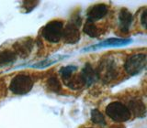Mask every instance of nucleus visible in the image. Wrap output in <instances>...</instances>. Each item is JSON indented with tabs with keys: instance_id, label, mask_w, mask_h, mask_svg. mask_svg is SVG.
Here are the masks:
<instances>
[{
	"instance_id": "nucleus-1",
	"label": "nucleus",
	"mask_w": 147,
	"mask_h": 128,
	"mask_svg": "<svg viewBox=\"0 0 147 128\" xmlns=\"http://www.w3.org/2000/svg\"><path fill=\"white\" fill-rule=\"evenodd\" d=\"M98 79L105 82H110L115 80L119 74V67L116 61L112 58H105L101 59L96 69Z\"/></svg>"
},
{
	"instance_id": "nucleus-2",
	"label": "nucleus",
	"mask_w": 147,
	"mask_h": 128,
	"mask_svg": "<svg viewBox=\"0 0 147 128\" xmlns=\"http://www.w3.org/2000/svg\"><path fill=\"white\" fill-rule=\"evenodd\" d=\"M106 113L111 120L123 123L130 120L131 117V113L125 104L119 102H113L108 104L106 107Z\"/></svg>"
},
{
	"instance_id": "nucleus-3",
	"label": "nucleus",
	"mask_w": 147,
	"mask_h": 128,
	"mask_svg": "<svg viewBox=\"0 0 147 128\" xmlns=\"http://www.w3.org/2000/svg\"><path fill=\"white\" fill-rule=\"evenodd\" d=\"M33 80L26 74H18L10 81L9 90L15 94H26L33 87Z\"/></svg>"
},
{
	"instance_id": "nucleus-4",
	"label": "nucleus",
	"mask_w": 147,
	"mask_h": 128,
	"mask_svg": "<svg viewBox=\"0 0 147 128\" xmlns=\"http://www.w3.org/2000/svg\"><path fill=\"white\" fill-rule=\"evenodd\" d=\"M63 24L60 20L49 22L42 29V37L50 43H57L63 37Z\"/></svg>"
},
{
	"instance_id": "nucleus-5",
	"label": "nucleus",
	"mask_w": 147,
	"mask_h": 128,
	"mask_svg": "<svg viewBox=\"0 0 147 128\" xmlns=\"http://www.w3.org/2000/svg\"><path fill=\"white\" fill-rule=\"evenodd\" d=\"M146 67V55L144 53L133 54L128 57L124 69L130 75H137Z\"/></svg>"
},
{
	"instance_id": "nucleus-6",
	"label": "nucleus",
	"mask_w": 147,
	"mask_h": 128,
	"mask_svg": "<svg viewBox=\"0 0 147 128\" xmlns=\"http://www.w3.org/2000/svg\"><path fill=\"white\" fill-rule=\"evenodd\" d=\"M131 42H132V39H118V38L108 39H105L94 46H91L89 48H86V49H84V50L86 51V50H95V49H98L101 48L121 47V46H126Z\"/></svg>"
},
{
	"instance_id": "nucleus-7",
	"label": "nucleus",
	"mask_w": 147,
	"mask_h": 128,
	"mask_svg": "<svg viewBox=\"0 0 147 128\" xmlns=\"http://www.w3.org/2000/svg\"><path fill=\"white\" fill-rule=\"evenodd\" d=\"M64 42L67 44H75L80 39V32L78 27L73 23H68L66 27L63 29V37Z\"/></svg>"
},
{
	"instance_id": "nucleus-8",
	"label": "nucleus",
	"mask_w": 147,
	"mask_h": 128,
	"mask_svg": "<svg viewBox=\"0 0 147 128\" xmlns=\"http://www.w3.org/2000/svg\"><path fill=\"white\" fill-rule=\"evenodd\" d=\"M109 7L105 4H96L91 7L87 12V19L95 22L96 20L101 19L108 14Z\"/></svg>"
},
{
	"instance_id": "nucleus-9",
	"label": "nucleus",
	"mask_w": 147,
	"mask_h": 128,
	"mask_svg": "<svg viewBox=\"0 0 147 128\" xmlns=\"http://www.w3.org/2000/svg\"><path fill=\"white\" fill-rule=\"evenodd\" d=\"M133 21V15L126 8H122L119 14V30L122 33H128Z\"/></svg>"
},
{
	"instance_id": "nucleus-10",
	"label": "nucleus",
	"mask_w": 147,
	"mask_h": 128,
	"mask_svg": "<svg viewBox=\"0 0 147 128\" xmlns=\"http://www.w3.org/2000/svg\"><path fill=\"white\" fill-rule=\"evenodd\" d=\"M80 74L83 78V80L85 81V85H86V86H90L91 84H93L94 82H96L98 80L96 70H94V68L92 67L91 64H89V63L86 64L85 67L83 68Z\"/></svg>"
},
{
	"instance_id": "nucleus-11",
	"label": "nucleus",
	"mask_w": 147,
	"mask_h": 128,
	"mask_svg": "<svg viewBox=\"0 0 147 128\" xmlns=\"http://www.w3.org/2000/svg\"><path fill=\"white\" fill-rule=\"evenodd\" d=\"M32 49V40L31 39H25L21 40L20 42H18L16 45H14V49H15L16 55H20L21 57L28 56Z\"/></svg>"
},
{
	"instance_id": "nucleus-12",
	"label": "nucleus",
	"mask_w": 147,
	"mask_h": 128,
	"mask_svg": "<svg viewBox=\"0 0 147 128\" xmlns=\"http://www.w3.org/2000/svg\"><path fill=\"white\" fill-rule=\"evenodd\" d=\"M129 110L130 112H132L133 114L137 117H144L145 115L146 108L144 103L140 100H131L129 103Z\"/></svg>"
},
{
	"instance_id": "nucleus-13",
	"label": "nucleus",
	"mask_w": 147,
	"mask_h": 128,
	"mask_svg": "<svg viewBox=\"0 0 147 128\" xmlns=\"http://www.w3.org/2000/svg\"><path fill=\"white\" fill-rule=\"evenodd\" d=\"M66 86H68L69 88H71L73 90H79L82 87H84L85 85V81L83 80V78L81 74H76V75H73L70 79H69L66 82H64Z\"/></svg>"
},
{
	"instance_id": "nucleus-14",
	"label": "nucleus",
	"mask_w": 147,
	"mask_h": 128,
	"mask_svg": "<svg viewBox=\"0 0 147 128\" xmlns=\"http://www.w3.org/2000/svg\"><path fill=\"white\" fill-rule=\"evenodd\" d=\"M83 30H84L85 33L87 36H89L90 38H96V37H98L100 35V30L98 27L96 26L95 22L88 20V19L86 20Z\"/></svg>"
},
{
	"instance_id": "nucleus-15",
	"label": "nucleus",
	"mask_w": 147,
	"mask_h": 128,
	"mask_svg": "<svg viewBox=\"0 0 147 128\" xmlns=\"http://www.w3.org/2000/svg\"><path fill=\"white\" fill-rule=\"evenodd\" d=\"M17 59V55L14 51L8 49H5L0 51V65H7L13 61H15Z\"/></svg>"
},
{
	"instance_id": "nucleus-16",
	"label": "nucleus",
	"mask_w": 147,
	"mask_h": 128,
	"mask_svg": "<svg viewBox=\"0 0 147 128\" xmlns=\"http://www.w3.org/2000/svg\"><path fill=\"white\" fill-rule=\"evenodd\" d=\"M76 70H77V67L74 65H68L65 67H63L61 70H60V75H61L63 82H66L70 79L74 75V73L76 71Z\"/></svg>"
},
{
	"instance_id": "nucleus-17",
	"label": "nucleus",
	"mask_w": 147,
	"mask_h": 128,
	"mask_svg": "<svg viewBox=\"0 0 147 128\" xmlns=\"http://www.w3.org/2000/svg\"><path fill=\"white\" fill-rule=\"evenodd\" d=\"M68 56H61V55H59V56H55V57H53V58H50V59H44L42 61H40L39 63H36L34 64L33 68H38V69H41V68H46L50 65H53V64L56 63L57 61H61L62 59L63 58H66Z\"/></svg>"
},
{
	"instance_id": "nucleus-18",
	"label": "nucleus",
	"mask_w": 147,
	"mask_h": 128,
	"mask_svg": "<svg viewBox=\"0 0 147 128\" xmlns=\"http://www.w3.org/2000/svg\"><path fill=\"white\" fill-rule=\"evenodd\" d=\"M91 121L96 125H98L100 126L106 125V120L102 113H100L98 110H93L91 112Z\"/></svg>"
},
{
	"instance_id": "nucleus-19",
	"label": "nucleus",
	"mask_w": 147,
	"mask_h": 128,
	"mask_svg": "<svg viewBox=\"0 0 147 128\" xmlns=\"http://www.w3.org/2000/svg\"><path fill=\"white\" fill-rule=\"evenodd\" d=\"M47 87L52 91H59L62 89L61 83H60V81L57 78V76L53 75L49 78L47 80Z\"/></svg>"
},
{
	"instance_id": "nucleus-20",
	"label": "nucleus",
	"mask_w": 147,
	"mask_h": 128,
	"mask_svg": "<svg viewBox=\"0 0 147 128\" xmlns=\"http://www.w3.org/2000/svg\"><path fill=\"white\" fill-rule=\"evenodd\" d=\"M146 15H147V11L144 10L141 16V23L144 27H146Z\"/></svg>"
}]
</instances>
